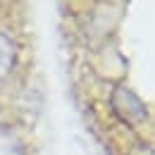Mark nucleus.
Wrapping results in <instances>:
<instances>
[{
	"label": "nucleus",
	"instance_id": "1",
	"mask_svg": "<svg viewBox=\"0 0 155 155\" xmlns=\"http://www.w3.org/2000/svg\"><path fill=\"white\" fill-rule=\"evenodd\" d=\"M110 103H112L115 115L119 117L122 122H127L129 127H141V124L148 122V110H146V105H143L141 98L136 96V93H131L129 88L117 86L115 91H112Z\"/></svg>",
	"mask_w": 155,
	"mask_h": 155
},
{
	"label": "nucleus",
	"instance_id": "2",
	"mask_svg": "<svg viewBox=\"0 0 155 155\" xmlns=\"http://www.w3.org/2000/svg\"><path fill=\"white\" fill-rule=\"evenodd\" d=\"M12 64H15V45L5 34H0V79L10 74Z\"/></svg>",
	"mask_w": 155,
	"mask_h": 155
},
{
	"label": "nucleus",
	"instance_id": "3",
	"mask_svg": "<svg viewBox=\"0 0 155 155\" xmlns=\"http://www.w3.org/2000/svg\"><path fill=\"white\" fill-rule=\"evenodd\" d=\"M0 155H24V146L10 129L0 127Z\"/></svg>",
	"mask_w": 155,
	"mask_h": 155
}]
</instances>
